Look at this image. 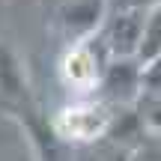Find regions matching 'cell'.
<instances>
[{
	"label": "cell",
	"mask_w": 161,
	"mask_h": 161,
	"mask_svg": "<svg viewBox=\"0 0 161 161\" xmlns=\"http://www.w3.org/2000/svg\"><path fill=\"white\" fill-rule=\"evenodd\" d=\"M116 161H134L131 155H116Z\"/></svg>",
	"instance_id": "obj_11"
},
{
	"label": "cell",
	"mask_w": 161,
	"mask_h": 161,
	"mask_svg": "<svg viewBox=\"0 0 161 161\" xmlns=\"http://www.w3.org/2000/svg\"><path fill=\"white\" fill-rule=\"evenodd\" d=\"M134 110H137L140 122H143V131L161 137V96L140 92V98H137V104H134Z\"/></svg>",
	"instance_id": "obj_8"
},
{
	"label": "cell",
	"mask_w": 161,
	"mask_h": 161,
	"mask_svg": "<svg viewBox=\"0 0 161 161\" xmlns=\"http://www.w3.org/2000/svg\"><path fill=\"white\" fill-rule=\"evenodd\" d=\"M143 24H146V12L140 9H108L98 39L110 57H137Z\"/></svg>",
	"instance_id": "obj_6"
},
{
	"label": "cell",
	"mask_w": 161,
	"mask_h": 161,
	"mask_svg": "<svg viewBox=\"0 0 161 161\" xmlns=\"http://www.w3.org/2000/svg\"><path fill=\"white\" fill-rule=\"evenodd\" d=\"M104 18H108V0H60L54 9V21L66 45L92 39L102 30Z\"/></svg>",
	"instance_id": "obj_5"
},
{
	"label": "cell",
	"mask_w": 161,
	"mask_h": 161,
	"mask_svg": "<svg viewBox=\"0 0 161 161\" xmlns=\"http://www.w3.org/2000/svg\"><path fill=\"white\" fill-rule=\"evenodd\" d=\"M108 60H110V54H108V48L102 45L98 33L92 36V39L66 45L63 57H60V63H57L60 84H63L72 96H96Z\"/></svg>",
	"instance_id": "obj_3"
},
{
	"label": "cell",
	"mask_w": 161,
	"mask_h": 161,
	"mask_svg": "<svg viewBox=\"0 0 161 161\" xmlns=\"http://www.w3.org/2000/svg\"><path fill=\"white\" fill-rule=\"evenodd\" d=\"M161 54V3L155 9L146 12V24H143V36H140V48H137V60L140 66L155 60Z\"/></svg>",
	"instance_id": "obj_7"
},
{
	"label": "cell",
	"mask_w": 161,
	"mask_h": 161,
	"mask_svg": "<svg viewBox=\"0 0 161 161\" xmlns=\"http://www.w3.org/2000/svg\"><path fill=\"white\" fill-rule=\"evenodd\" d=\"M161 0H108V9H140V12H149L155 9Z\"/></svg>",
	"instance_id": "obj_10"
},
{
	"label": "cell",
	"mask_w": 161,
	"mask_h": 161,
	"mask_svg": "<svg viewBox=\"0 0 161 161\" xmlns=\"http://www.w3.org/2000/svg\"><path fill=\"white\" fill-rule=\"evenodd\" d=\"M143 92L149 96H161V54L149 63H143Z\"/></svg>",
	"instance_id": "obj_9"
},
{
	"label": "cell",
	"mask_w": 161,
	"mask_h": 161,
	"mask_svg": "<svg viewBox=\"0 0 161 161\" xmlns=\"http://www.w3.org/2000/svg\"><path fill=\"white\" fill-rule=\"evenodd\" d=\"M114 119H116L114 108L98 96H75L72 102H66L60 110L51 114V125L57 137L69 146L96 143V140L108 137Z\"/></svg>",
	"instance_id": "obj_1"
},
{
	"label": "cell",
	"mask_w": 161,
	"mask_h": 161,
	"mask_svg": "<svg viewBox=\"0 0 161 161\" xmlns=\"http://www.w3.org/2000/svg\"><path fill=\"white\" fill-rule=\"evenodd\" d=\"M3 114L24 131L36 161H72V146L57 137V131L51 125V114H45L36 92H30L27 98L3 108Z\"/></svg>",
	"instance_id": "obj_2"
},
{
	"label": "cell",
	"mask_w": 161,
	"mask_h": 161,
	"mask_svg": "<svg viewBox=\"0 0 161 161\" xmlns=\"http://www.w3.org/2000/svg\"><path fill=\"white\" fill-rule=\"evenodd\" d=\"M143 66L137 57H110L104 66L102 84H98L96 96L108 102L110 108H134L143 92Z\"/></svg>",
	"instance_id": "obj_4"
}]
</instances>
